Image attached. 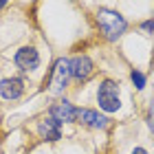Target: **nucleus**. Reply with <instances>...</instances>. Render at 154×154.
Segmentation results:
<instances>
[{"mask_svg":"<svg viewBox=\"0 0 154 154\" xmlns=\"http://www.w3.org/2000/svg\"><path fill=\"white\" fill-rule=\"evenodd\" d=\"M97 103L103 112H117L121 108V99H119V84L115 79H103L97 90Z\"/></svg>","mask_w":154,"mask_h":154,"instance_id":"f03ea898","label":"nucleus"},{"mask_svg":"<svg viewBox=\"0 0 154 154\" xmlns=\"http://www.w3.org/2000/svg\"><path fill=\"white\" fill-rule=\"evenodd\" d=\"M24 93V82L20 77H5L0 82V97L7 101H13V99H20Z\"/></svg>","mask_w":154,"mask_h":154,"instance_id":"0eeeda50","label":"nucleus"},{"mask_svg":"<svg viewBox=\"0 0 154 154\" xmlns=\"http://www.w3.org/2000/svg\"><path fill=\"white\" fill-rule=\"evenodd\" d=\"M77 121L88 125V128H95V130H106L110 125V119L99 115L97 110H88V108H79V112H77Z\"/></svg>","mask_w":154,"mask_h":154,"instance_id":"6e6552de","label":"nucleus"},{"mask_svg":"<svg viewBox=\"0 0 154 154\" xmlns=\"http://www.w3.org/2000/svg\"><path fill=\"white\" fill-rule=\"evenodd\" d=\"M97 26H99V31L106 35V40L115 42V40H119V38L125 33L128 22H125V18H123L119 11L99 9V11H97Z\"/></svg>","mask_w":154,"mask_h":154,"instance_id":"f257e3e1","label":"nucleus"},{"mask_svg":"<svg viewBox=\"0 0 154 154\" xmlns=\"http://www.w3.org/2000/svg\"><path fill=\"white\" fill-rule=\"evenodd\" d=\"M77 112H79V108H75L71 101H57L53 103L51 110H48V115H51V119H55L60 125L62 123H75L77 121Z\"/></svg>","mask_w":154,"mask_h":154,"instance_id":"20e7f679","label":"nucleus"},{"mask_svg":"<svg viewBox=\"0 0 154 154\" xmlns=\"http://www.w3.org/2000/svg\"><path fill=\"white\" fill-rule=\"evenodd\" d=\"M38 132L42 139H46V141H57V139H62V128L60 123L55 121V119H44V121H40L38 125Z\"/></svg>","mask_w":154,"mask_h":154,"instance_id":"1a4fd4ad","label":"nucleus"},{"mask_svg":"<svg viewBox=\"0 0 154 154\" xmlns=\"http://www.w3.org/2000/svg\"><path fill=\"white\" fill-rule=\"evenodd\" d=\"M5 7H7V2H0V9H5Z\"/></svg>","mask_w":154,"mask_h":154,"instance_id":"4468645a","label":"nucleus"},{"mask_svg":"<svg viewBox=\"0 0 154 154\" xmlns=\"http://www.w3.org/2000/svg\"><path fill=\"white\" fill-rule=\"evenodd\" d=\"M68 64H71V77L77 82H86L95 71V64L88 55H77V57L68 60Z\"/></svg>","mask_w":154,"mask_h":154,"instance_id":"39448f33","label":"nucleus"},{"mask_svg":"<svg viewBox=\"0 0 154 154\" xmlns=\"http://www.w3.org/2000/svg\"><path fill=\"white\" fill-rule=\"evenodd\" d=\"M141 31H145V33H152V31H154V20H145V22L141 24Z\"/></svg>","mask_w":154,"mask_h":154,"instance_id":"f8f14e48","label":"nucleus"},{"mask_svg":"<svg viewBox=\"0 0 154 154\" xmlns=\"http://www.w3.org/2000/svg\"><path fill=\"white\" fill-rule=\"evenodd\" d=\"M68 77H71V64L66 57H60L51 71V77H48V90L53 95L64 93V88L68 86Z\"/></svg>","mask_w":154,"mask_h":154,"instance_id":"7ed1b4c3","label":"nucleus"},{"mask_svg":"<svg viewBox=\"0 0 154 154\" xmlns=\"http://www.w3.org/2000/svg\"><path fill=\"white\" fill-rule=\"evenodd\" d=\"M148 125H150V130L154 132V101L150 103V108H148Z\"/></svg>","mask_w":154,"mask_h":154,"instance_id":"9b49d317","label":"nucleus"},{"mask_svg":"<svg viewBox=\"0 0 154 154\" xmlns=\"http://www.w3.org/2000/svg\"><path fill=\"white\" fill-rule=\"evenodd\" d=\"M13 62H16V66L20 68V71H26V73H29V71H35V68L40 66V53H38L33 46H22V48L16 53Z\"/></svg>","mask_w":154,"mask_h":154,"instance_id":"423d86ee","label":"nucleus"},{"mask_svg":"<svg viewBox=\"0 0 154 154\" xmlns=\"http://www.w3.org/2000/svg\"><path fill=\"white\" fill-rule=\"evenodd\" d=\"M130 154H148V150H145V148H134Z\"/></svg>","mask_w":154,"mask_h":154,"instance_id":"ddd939ff","label":"nucleus"},{"mask_svg":"<svg viewBox=\"0 0 154 154\" xmlns=\"http://www.w3.org/2000/svg\"><path fill=\"white\" fill-rule=\"evenodd\" d=\"M132 82H134V86L139 88V90H143L145 88V75L143 73H139V71H132Z\"/></svg>","mask_w":154,"mask_h":154,"instance_id":"9d476101","label":"nucleus"}]
</instances>
